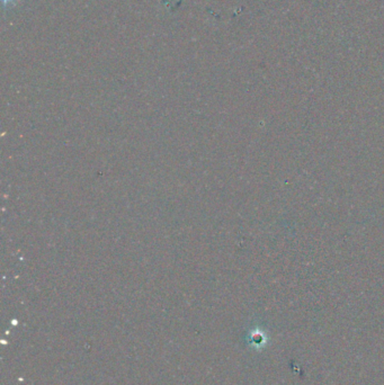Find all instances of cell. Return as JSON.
<instances>
[{
  "label": "cell",
  "mask_w": 384,
  "mask_h": 385,
  "mask_svg": "<svg viewBox=\"0 0 384 385\" xmlns=\"http://www.w3.org/2000/svg\"><path fill=\"white\" fill-rule=\"evenodd\" d=\"M3 1V5L5 8L10 6V3H13L15 0H1Z\"/></svg>",
  "instance_id": "obj_1"
}]
</instances>
